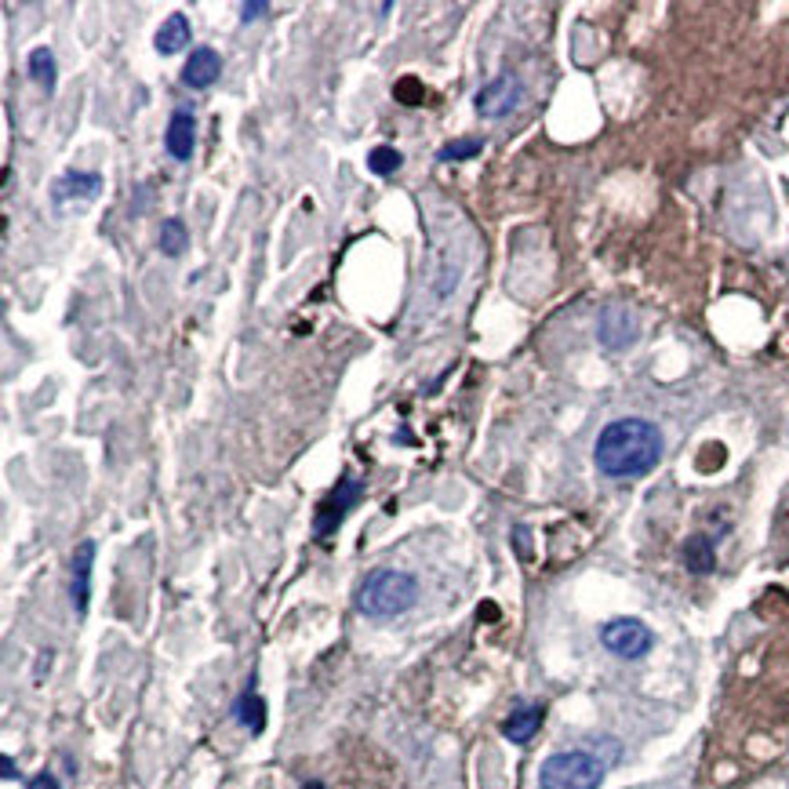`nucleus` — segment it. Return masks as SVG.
<instances>
[{
	"instance_id": "nucleus-1",
	"label": "nucleus",
	"mask_w": 789,
	"mask_h": 789,
	"mask_svg": "<svg viewBox=\"0 0 789 789\" xmlns=\"http://www.w3.org/2000/svg\"><path fill=\"white\" fill-rule=\"evenodd\" d=\"M662 451H666V440H662V429L647 419H615L601 429L597 445H593V462L604 477L612 480H630L644 477L659 466Z\"/></svg>"
},
{
	"instance_id": "nucleus-2",
	"label": "nucleus",
	"mask_w": 789,
	"mask_h": 789,
	"mask_svg": "<svg viewBox=\"0 0 789 789\" xmlns=\"http://www.w3.org/2000/svg\"><path fill=\"white\" fill-rule=\"evenodd\" d=\"M419 601V578L408 572H393V567H379L371 572L361 586H357V612L368 618H397L415 607Z\"/></svg>"
},
{
	"instance_id": "nucleus-3",
	"label": "nucleus",
	"mask_w": 789,
	"mask_h": 789,
	"mask_svg": "<svg viewBox=\"0 0 789 789\" xmlns=\"http://www.w3.org/2000/svg\"><path fill=\"white\" fill-rule=\"evenodd\" d=\"M607 764L590 750H564L543 760L538 786L543 789H601Z\"/></svg>"
},
{
	"instance_id": "nucleus-4",
	"label": "nucleus",
	"mask_w": 789,
	"mask_h": 789,
	"mask_svg": "<svg viewBox=\"0 0 789 789\" xmlns=\"http://www.w3.org/2000/svg\"><path fill=\"white\" fill-rule=\"evenodd\" d=\"M601 644H604V652H612L615 659L636 662L655 647V633L647 630L641 618L618 615V618H607L601 626Z\"/></svg>"
},
{
	"instance_id": "nucleus-5",
	"label": "nucleus",
	"mask_w": 789,
	"mask_h": 789,
	"mask_svg": "<svg viewBox=\"0 0 789 789\" xmlns=\"http://www.w3.org/2000/svg\"><path fill=\"white\" fill-rule=\"evenodd\" d=\"M361 491H364L361 480H357V477H342L339 488H331L324 503L316 506L313 535H316V538H331V535H335L339 524L345 520V514H350V509L361 503Z\"/></svg>"
},
{
	"instance_id": "nucleus-6",
	"label": "nucleus",
	"mask_w": 789,
	"mask_h": 789,
	"mask_svg": "<svg viewBox=\"0 0 789 789\" xmlns=\"http://www.w3.org/2000/svg\"><path fill=\"white\" fill-rule=\"evenodd\" d=\"M520 99H524L520 80H517L514 74H503V77L488 80V85L477 91V114L488 117V120L509 117V114H514V109L520 106Z\"/></svg>"
},
{
	"instance_id": "nucleus-7",
	"label": "nucleus",
	"mask_w": 789,
	"mask_h": 789,
	"mask_svg": "<svg viewBox=\"0 0 789 789\" xmlns=\"http://www.w3.org/2000/svg\"><path fill=\"white\" fill-rule=\"evenodd\" d=\"M91 567H95V543L88 538V543L74 549V567H69L74 572L69 575V597H74L77 615H85L91 604Z\"/></svg>"
},
{
	"instance_id": "nucleus-8",
	"label": "nucleus",
	"mask_w": 789,
	"mask_h": 789,
	"mask_svg": "<svg viewBox=\"0 0 789 789\" xmlns=\"http://www.w3.org/2000/svg\"><path fill=\"white\" fill-rule=\"evenodd\" d=\"M99 189H103L99 172H66L59 183H55L51 201H55V207H66V201L91 204L95 197H99Z\"/></svg>"
},
{
	"instance_id": "nucleus-9",
	"label": "nucleus",
	"mask_w": 789,
	"mask_h": 789,
	"mask_svg": "<svg viewBox=\"0 0 789 789\" xmlns=\"http://www.w3.org/2000/svg\"><path fill=\"white\" fill-rule=\"evenodd\" d=\"M218 77H223V55L215 48H193V55L183 66V85L193 91H204L212 88Z\"/></svg>"
},
{
	"instance_id": "nucleus-10",
	"label": "nucleus",
	"mask_w": 789,
	"mask_h": 789,
	"mask_svg": "<svg viewBox=\"0 0 789 789\" xmlns=\"http://www.w3.org/2000/svg\"><path fill=\"white\" fill-rule=\"evenodd\" d=\"M164 149L175 160H189L193 149H197V120H193L189 109H175L168 120V132H164Z\"/></svg>"
},
{
	"instance_id": "nucleus-11",
	"label": "nucleus",
	"mask_w": 789,
	"mask_h": 789,
	"mask_svg": "<svg viewBox=\"0 0 789 789\" xmlns=\"http://www.w3.org/2000/svg\"><path fill=\"white\" fill-rule=\"evenodd\" d=\"M543 721H546V710H543V705H520V710H514V713H509L506 721H503V736H506L509 742L524 746V742H532V739L538 736Z\"/></svg>"
},
{
	"instance_id": "nucleus-12",
	"label": "nucleus",
	"mask_w": 789,
	"mask_h": 789,
	"mask_svg": "<svg viewBox=\"0 0 789 789\" xmlns=\"http://www.w3.org/2000/svg\"><path fill=\"white\" fill-rule=\"evenodd\" d=\"M681 557H684V567L691 575L717 572V546H713L710 535H691L684 543V549H681Z\"/></svg>"
},
{
	"instance_id": "nucleus-13",
	"label": "nucleus",
	"mask_w": 789,
	"mask_h": 789,
	"mask_svg": "<svg viewBox=\"0 0 789 789\" xmlns=\"http://www.w3.org/2000/svg\"><path fill=\"white\" fill-rule=\"evenodd\" d=\"M189 40H193L189 19L183 16V11H175V16L164 19V26H160L157 37H154V45H157L160 55H178L183 48H189Z\"/></svg>"
},
{
	"instance_id": "nucleus-14",
	"label": "nucleus",
	"mask_w": 789,
	"mask_h": 789,
	"mask_svg": "<svg viewBox=\"0 0 789 789\" xmlns=\"http://www.w3.org/2000/svg\"><path fill=\"white\" fill-rule=\"evenodd\" d=\"M233 717H237L244 731L262 736V728H266V702H262V695L252 684H247V691L237 699V705H233Z\"/></svg>"
},
{
	"instance_id": "nucleus-15",
	"label": "nucleus",
	"mask_w": 789,
	"mask_h": 789,
	"mask_svg": "<svg viewBox=\"0 0 789 789\" xmlns=\"http://www.w3.org/2000/svg\"><path fill=\"white\" fill-rule=\"evenodd\" d=\"M186 244H189V230L183 218H168V223L160 226V252L168 255V259H178L186 252Z\"/></svg>"
},
{
	"instance_id": "nucleus-16",
	"label": "nucleus",
	"mask_w": 789,
	"mask_h": 789,
	"mask_svg": "<svg viewBox=\"0 0 789 789\" xmlns=\"http://www.w3.org/2000/svg\"><path fill=\"white\" fill-rule=\"evenodd\" d=\"M30 77L48 95L55 91V55H51V48H33L30 51Z\"/></svg>"
},
{
	"instance_id": "nucleus-17",
	"label": "nucleus",
	"mask_w": 789,
	"mask_h": 789,
	"mask_svg": "<svg viewBox=\"0 0 789 789\" xmlns=\"http://www.w3.org/2000/svg\"><path fill=\"white\" fill-rule=\"evenodd\" d=\"M400 164H405V157H400V149H393V146H376L368 154V168L376 172V175H393Z\"/></svg>"
},
{
	"instance_id": "nucleus-18",
	"label": "nucleus",
	"mask_w": 789,
	"mask_h": 789,
	"mask_svg": "<svg viewBox=\"0 0 789 789\" xmlns=\"http://www.w3.org/2000/svg\"><path fill=\"white\" fill-rule=\"evenodd\" d=\"M480 149H484V143H480V138H455V143H448V146H440V160H445V164H459V160H469V157H477L480 154Z\"/></svg>"
},
{
	"instance_id": "nucleus-19",
	"label": "nucleus",
	"mask_w": 789,
	"mask_h": 789,
	"mask_svg": "<svg viewBox=\"0 0 789 789\" xmlns=\"http://www.w3.org/2000/svg\"><path fill=\"white\" fill-rule=\"evenodd\" d=\"M26 789H62V786L51 771H40V775H33L30 782H26Z\"/></svg>"
},
{
	"instance_id": "nucleus-20",
	"label": "nucleus",
	"mask_w": 789,
	"mask_h": 789,
	"mask_svg": "<svg viewBox=\"0 0 789 789\" xmlns=\"http://www.w3.org/2000/svg\"><path fill=\"white\" fill-rule=\"evenodd\" d=\"M266 11H270V4H262V0H247V4H241L244 22H252V19H259V16H266Z\"/></svg>"
},
{
	"instance_id": "nucleus-21",
	"label": "nucleus",
	"mask_w": 789,
	"mask_h": 789,
	"mask_svg": "<svg viewBox=\"0 0 789 789\" xmlns=\"http://www.w3.org/2000/svg\"><path fill=\"white\" fill-rule=\"evenodd\" d=\"M397 95H400V99H408V103H419V80H405V85H400L397 88Z\"/></svg>"
},
{
	"instance_id": "nucleus-22",
	"label": "nucleus",
	"mask_w": 789,
	"mask_h": 789,
	"mask_svg": "<svg viewBox=\"0 0 789 789\" xmlns=\"http://www.w3.org/2000/svg\"><path fill=\"white\" fill-rule=\"evenodd\" d=\"M0 764H4V779H8V782H16V779H19V764H16V757H8V753H4V760H0Z\"/></svg>"
},
{
	"instance_id": "nucleus-23",
	"label": "nucleus",
	"mask_w": 789,
	"mask_h": 789,
	"mask_svg": "<svg viewBox=\"0 0 789 789\" xmlns=\"http://www.w3.org/2000/svg\"><path fill=\"white\" fill-rule=\"evenodd\" d=\"M514 538H517V546H520V557H528V528H517Z\"/></svg>"
},
{
	"instance_id": "nucleus-24",
	"label": "nucleus",
	"mask_w": 789,
	"mask_h": 789,
	"mask_svg": "<svg viewBox=\"0 0 789 789\" xmlns=\"http://www.w3.org/2000/svg\"><path fill=\"white\" fill-rule=\"evenodd\" d=\"M302 789H328V786H324V782H316V779H310V782L302 786Z\"/></svg>"
}]
</instances>
